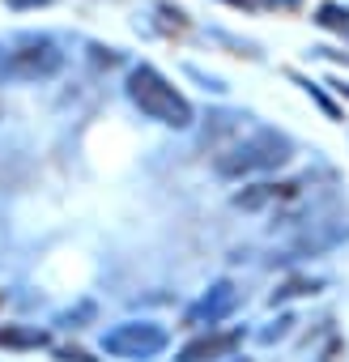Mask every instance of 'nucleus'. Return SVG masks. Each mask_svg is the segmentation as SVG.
<instances>
[{"mask_svg": "<svg viewBox=\"0 0 349 362\" xmlns=\"http://www.w3.org/2000/svg\"><path fill=\"white\" fill-rule=\"evenodd\" d=\"M132 94H136V103H141L145 111L162 115L166 124H188V107H184V98L174 94L166 81H158L153 73H136V81H132Z\"/></svg>", "mask_w": 349, "mask_h": 362, "instance_id": "nucleus-1", "label": "nucleus"}]
</instances>
